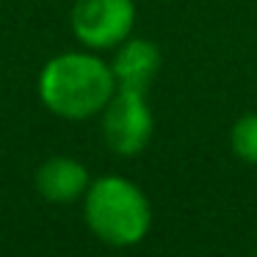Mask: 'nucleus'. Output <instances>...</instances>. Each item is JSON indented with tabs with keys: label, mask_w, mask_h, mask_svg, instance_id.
<instances>
[{
	"label": "nucleus",
	"mask_w": 257,
	"mask_h": 257,
	"mask_svg": "<svg viewBox=\"0 0 257 257\" xmlns=\"http://www.w3.org/2000/svg\"><path fill=\"white\" fill-rule=\"evenodd\" d=\"M36 91L50 113L83 122L102 113L108 100L116 94V78L111 64L94 53H61L42 67Z\"/></svg>",
	"instance_id": "1"
},
{
	"label": "nucleus",
	"mask_w": 257,
	"mask_h": 257,
	"mask_svg": "<svg viewBox=\"0 0 257 257\" xmlns=\"http://www.w3.org/2000/svg\"><path fill=\"white\" fill-rule=\"evenodd\" d=\"M86 227L108 246H133L150 232L152 210L144 191L122 174H105L83 194Z\"/></svg>",
	"instance_id": "2"
},
{
	"label": "nucleus",
	"mask_w": 257,
	"mask_h": 257,
	"mask_svg": "<svg viewBox=\"0 0 257 257\" xmlns=\"http://www.w3.org/2000/svg\"><path fill=\"white\" fill-rule=\"evenodd\" d=\"M133 23V0H75L69 12L75 39L89 50L119 47L130 36Z\"/></svg>",
	"instance_id": "3"
},
{
	"label": "nucleus",
	"mask_w": 257,
	"mask_h": 257,
	"mask_svg": "<svg viewBox=\"0 0 257 257\" xmlns=\"http://www.w3.org/2000/svg\"><path fill=\"white\" fill-rule=\"evenodd\" d=\"M152 111L144 91L116 89L102 108V139L116 155H139L152 139Z\"/></svg>",
	"instance_id": "4"
},
{
	"label": "nucleus",
	"mask_w": 257,
	"mask_h": 257,
	"mask_svg": "<svg viewBox=\"0 0 257 257\" xmlns=\"http://www.w3.org/2000/svg\"><path fill=\"white\" fill-rule=\"evenodd\" d=\"M89 169L69 155H53L36 169L34 185L39 191L42 199L53 202V205H69V202L80 199L89 191Z\"/></svg>",
	"instance_id": "5"
},
{
	"label": "nucleus",
	"mask_w": 257,
	"mask_h": 257,
	"mask_svg": "<svg viewBox=\"0 0 257 257\" xmlns=\"http://www.w3.org/2000/svg\"><path fill=\"white\" fill-rule=\"evenodd\" d=\"M116 89H130V91H144L155 80L161 69V50L155 42L147 39H124L119 45L116 56L111 61Z\"/></svg>",
	"instance_id": "6"
},
{
	"label": "nucleus",
	"mask_w": 257,
	"mask_h": 257,
	"mask_svg": "<svg viewBox=\"0 0 257 257\" xmlns=\"http://www.w3.org/2000/svg\"><path fill=\"white\" fill-rule=\"evenodd\" d=\"M229 139H232V150L240 161L257 163V113H243L232 124Z\"/></svg>",
	"instance_id": "7"
}]
</instances>
